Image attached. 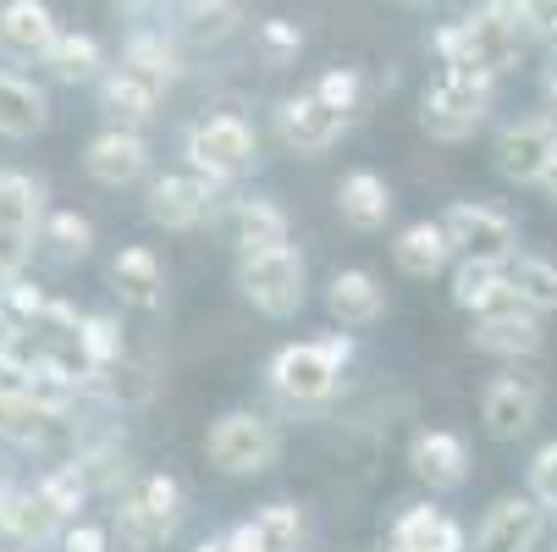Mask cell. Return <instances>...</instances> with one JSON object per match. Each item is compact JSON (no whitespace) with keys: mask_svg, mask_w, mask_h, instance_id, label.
<instances>
[{"mask_svg":"<svg viewBox=\"0 0 557 552\" xmlns=\"http://www.w3.org/2000/svg\"><path fill=\"white\" fill-rule=\"evenodd\" d=\"M326 315H332L343 332H364V327H375L381 315H386V287H381V277L364 271V266H343V271H332V282H326Z\"/></svg>","mask_w":557,"mask_h":552,"instance_id":"18","label":"cell"},{"mask_svg":"<svg viewBox=\"0 0 557 552\" xmlns=\"http://www.w3.org/2000/svg\"><path fill=\"white\" fill-rule=\"evenodd\" d=\"M546 530H552V508L530 492H508L481 514L469 552H535L546 541Z\"/></svg>","mask_w":557,"mask_h":552,"instance_id":"10","label":"cell"},{"mask_svg":"<svg viewBox=\"0 0 557 552\" xmlns=\"http://www.w3.org/2000/svg\"><path fill=\"white\" fill-rule=\"evenodd\" d=\"M541 95H546V111L557 116V56H552V66L541 72Z\"/></svg>","mask_w":557,"mask_h":552,"instance_id":"42","label":"cell"},{"mask_svg":"<svg viewBox=\"0 0 557 552\" xmlns=\"http://www.w3.org/2000/svg\"><path fill=\"white\" fill-rule=\"evenodd\" d=\"M226 221H232V244H237V255H260V249H282V244H293V221H287V210H282L276 199H265V194L237 199Z\"/></svg>","mask_w":557,"mask_h":552,"instance_id":"27","label":"cell"},{"mask_svg":"<svg viewBox=\"0 0 557 552\" xmlns=\"http://www.w3.org/2000/svg\"><path fill=\"white\" fill-rule=\"evenodd\" d=\"M524 492H530V498H541L546 508H557V442H546V447L535 453V464H530V481H524Z\"/></svg>","mask_w":557,"mask_h":552,"instance_id":"38","label":"cell"},{"mask_svg":"<svg viewBox=\"0 0 557 552\" xmlns=\"http://www.w3.org/2000/svg\"><path fill=\"white\" fill-rule=\"evenodd\" d=\"M524 28H530V39L557 45V0H535V7L524 12Z\"/></svg>","mask_w":557,"mask_h":552,"instance_id":"40","label":"cell"},{"mask_svg":"<svg viewBox=\"0 0 557 552\" xmlns=\"http://www.w3.org/2000/svg\"><path fill=\"white\" fill-rule=\"evenodd\" d=\"M409 476H414L431 498L458 492V487L469 481V442H463L458 431H447V426L414 431V442H409Z\"/></svg>","mask_w":557,"mask_h":552,"instance_id":"15","label":"cell"},{"mask_svg":"<svg viewBox=\"0 0 557 552\" xmlns=\"http://www.w3.org/2000/svg\"><path fill=\"white\" fill-rule=\"evenodd\" d=\"M232 282H237V293H244V304H255V315H265V321H293V315L309 304V260H304L298 244L237 255Z\"/></svg>","mask_w":557,"mask_h":552,"instance_id":"5","label":"cell"},{"mask_svg":"<svg viewBox=\"0 0 557 552\" xmlns=\"http://www.w3.org/2000/svg\"><path fill=\"white\" fill-rule=\"evenodd\" d=\"M469 343L481 354H492V359H503V365H524V359H535L546 348V315H535V309H524L513 298V304H503L492 315H474Z\"/></svg>","mask_w":557,"mask_h":552,"instance_id":"14","label":"cell"},{"mask_svg":"<svg viewBox=\"0 0 557 552\" xmlns=\"http://www.w3.org/2000/svg\"><path fill=\"white\" fill-rule=\"evenodd\" d=\"M194 552H232V547H226V536H205V541H194Z\"/></svg>","mask_w":557,"mask_h":552,"instance_id":"44","label":"cell"},{"mask_svg":"<svg viewBox=\"0 0 557 552\" xmlns=\"http://www.w3.org/2000/svg\"><path fill=\"white\" fill-rule=\"evenodd\" d=\"M12 498V481H7V469H0V503H7Z\"/></svg>","mask_w":557,"mask_h":552,"instance_id":"46","label":"cell"},{"mask_svg":"<svg viewBox=\"0 0 557 552\" xmlns=\"http://www.w3.org/2000/svg\"><path fill=\"white\" fill-rule=\"evenodd\" d=\"M255 45H260L265 66H287L304 50V28L287 23V17H265V23H255Z\"/></svg>","mask_w":557,"mask_h":552,"instance_id":"36","label":"cell"},{"mask_svg":"<svg viewBox=\"0 0 557 552\" xmlns=\"http://www.w3.org/2000/svg\"><path fill=\"white\" fill-rule=\"evenodd\" d=\"M541 194H546V199H552V205H557V172H552V177H546V188H541Z\"/></svg>","mask_w":557,"mask_h":552,"instance_id":"45","label":"cell"},{"mask_svg":"<svg viewBox=\"0 0 557 552\" xmlns=\"http://www.w3.org/2000/svg\"><path fill=\"white\" fill-rule=\"evenodd\" d=\"M61 530H66V519L45 503L39 487H12V498L0 503V536H7L12 547H23V552H45V547H55Z\"/></svg>","mask_w":557,"mask_h":552,"instance_id":"21","label":"cell"},{"mask_svg":"<svg viewBox=\"0 0 557 552\" xmlns=\"http://www.w3.org/2000/svg\"><path fill=\"white\" fill-rule=\"evenodd\" d=\"M552 552H557V536H552Z\"/></svg>","mask_w":557,"mask_h":552,"instance_id":"49","label":"cell"},{"mask_svg":"<svg viewBox=\"0 0 557 552\" xmlns=\"http://www.w3.org/2000/svg\"><path fill=\"white\" fill-rule=\"evenodd\" d=\"M95 95H100V116H106V127H127V133H144L149 122H154V111H161V89L154 84H144L138 72H127V66H111L100 84H95Z\"/></svg>","mask_w":557,"mask_h":552,"instance_id":"20","label":"cell"},{"mask_svg":"<svg viewBox=\"0 0 557 552\" xmlns=\"http://www.w3.org/2000/svg\"><path fill=\"white\" fill-rule=\"evenodd\" d=\"M447 293L463 315H492V309L513 304L508 260H458L453 277H447Z\"/></svg>","mask_w":557,"mask_h":552,"instance_id":"26","label":"cell"},{"mask_svg":"<svg viewBox=\"0 0 557 552\" xmlns=\"http://www.w3.org/2000/svg\"><path fill=\"white\" fill-rule=\"evenodd\" d=\"M309 89L321 95L326 106H337V111H354V106H359V95H364V77H359V66H326Z\"/></svg>","mask_w":557,"mask_h":552,"instance_id":"37","label":"cell"},{"mask_svg":"<svg viewBox=\"0 0 557 552\" xmlns=\"http://www.w3.org/2000/svg\"><path fill=\"white\" fill-rule=\"evenodd\" d=\"M226 547H232V552H265L249 519H244V525H232V530H226Z\"/></svg>","mask_w":557,"mask_h":552,"instance_id":"41","label":"cell"},{"mask_svg":"<svg viewBox=\"0 0 557 552\" xmlns=\"http://www.w3.org/2000/svg\"><path fill=\"white\" fill-rule=\"evenodd\" d=\"M50 127V95L34 84V77L0 66V138L7 144H28Z\"/></svg>","mask_w":557,"mask_h":552,"instance_id":"22","label":"cell"},{"mask_svg":"<svg viewBox=\"0 0 557 552\" xmlns=\"http://www.w3.org/2000/svg\"><path fill=\"white\" fill-rule=\"evenodd\" d=\"M409 7H425V0H409Z\"/></svg>","mask_w":557,"mask_h":552,"instance_id":"48","label":"cell"},{"mask_svg":"<svg viewBox=\"0 0 557 552\" xmlns=\"http://www.w3.org/2000/svg\"><path fill=\"white\" fill-rule=\"evenodd\" d=\"M524 45H530V28H524L513 12L486 7V0H481L474 12H463L458 23L436 28V39H431V50L442 56V66H453V72H481V77H508V72L519 66Z\"/></svg>","mask_w":557,"mask_h":552,"instance_id":"1","label":"cell"},{"mask_svg":"<svg viewBox=\"0 0 557 552\" xmlns=\"http://www.w3.org/2000/svg\"><path fill=\"white\" fill-rule=\"evenodd\" d=\"M354 359V332H326V338H309V343H282L265 359V387L287 409H321L337 398L343 370Z\"/></svg>","mask_w":557,"mask_h":552,"instance_id":"2","label":"cell"},{"mask_svg":"<svg viewBox=\"0 0 557 552\" xmlns=\"http://www.w3.org/2000/svg\"><path fill=\"white\" fill-rule=\"evenodd\" d=\"M497 172L513 188H546V177L557 172V116H519L497 133Z\"/></svg>","mask_w":557,"mask_h":552,"instance_id":"9","label":"cell"},{"mask_svg":"<svg viewBox=\"0 0 557 552\" xmlns=\"http://www.w3.org/2000/svg\"><path fill=\"white\" fill-rule=\"evenodd\" d=\"M39 492H45V503L66 519V525H77L84 519V508H89V498H95V481H89V469L77 464V458H61V464H50L45 476L34 481Z\"/></svg>","mask_w":557,"mask_h":552,"instance_id":"30","label":"cell"},{"mask_svg":"<svg viewBox=\"0 0 557 552\" xmlns=\"http://www.w3.org/2000/svg\"><path fill=\"white\" fill-rule=\"evenodd\" d=\"M343 133H348V111L326 106L314 89H298V95H287V100L276 106V138H282L287 155H304V161H314V155L337 149Z\"/></svg>","mask_w":557,"mask_h":552,"instance_id":"12","label":"cell"},{"mask_svg":"<svg viewBox=\"0 0 557 552\" xmlns=\"http://www.w3.org/2000/svg\"><path fill=\"white\" fill-rule=\"evenodd\" d=\"M45 552H66V547H45Z\"/></svg>","mask_w":557,"mask_h":552,"instance_id":"47","label":"cell"},{"mask_svg":"<svg viewBox=\"0 0 557 552\" xmlns=\"http://www.w3.org/2000/svg\"><path fill=\"white\" fill-rule=\"evenodd\" d=\"M492 106H497V77L442 66L425 84V95H420V127L436 144H463V138H474L486 127Z\"/></svg>","mask_w":557,"mask_h":552,"instance_id":"4","label":"cell"},{"mask_svg":"<svg viewBox=\"0 0 557 552\" xmlns=\"http://www.w3.org/2000/svg\"><path fill=\"white\" fill-rule=\"evenodd\" d=\"M392 266L404 271L409 282H436V277H453L458 266V249L447 238L442 216L436 221H409L404 232L392 238Z\"/></svg>","mask_w":557,"mask_h":552,"instance_id":"17","label":"cell"},{"mask_svg":"<svg viewBox=\"0 0 557 552\" xmlns=\"http://www.w3.org/2000/svg\"><path fill=\"white\" fill-rule=\"evenodd\" d=\"M486 7H497V12H513V17L524 23V12L535 7V0H486Z\"/></svg>","mask_w":557,"mask_h":552,"instance_id":"43","label":"cell"},{"mask_svg":"<svg viewBox=\"0 0 557 552\" xmlns=\"http://www.w3.org/2000/svg\"><path fill=\"white\" fill-rule=\"evenodd\" d=\"M442 226L458 249V260H513L519 255V221L503 205L486 199H453L442 210Z\"/></svg>","mask_w":557,"mask_h":552,"instance_id":"8","label":"cell"},{"mask_svg":"<svg viewBox=\"0 0 557 552\" xmlns=\"http://www.w3.org/2000/svg\"><path fill=\"white\" fill-rule=\"evenodd\" d=\"M265 552H304V508L298 503H265L249 514Z\"/></svg>","mask_w":557,"mask_h":552,"instance_id":"34","label":"cell"},{"mask_svg":"<svg viewBox=\"0 0 557 552\" xmlns=\"http://www.w3.org/2000/svg\"><path fill=\"white\" fill-rule=\"evenodd\" d=\"M205 458L226 481L265 476V469L282 458V426L271 415H260V409H226L205 431Z\"/></svg>","mask_w":557,"mask_h":552,"instance_id":"6","label":"cell"},{"mask_svg":"<svg viewBox=\"0 0 557 552\" xmlns=\"http://www.w3.org/2000/svg\"><path fill=\"white\" fill-rule=\"evenodd\" d=\"M183 23H188V34H194V39L221 45V39H232V34H237L244 12H237L232 0H183Z\"/></svg>","mask_w":557,"mask_h":552,"instance_id":"35","label":"cell"},{"mask_svg":"<svg viewBox=\"0 0 557 552\" xmlns=\"http://www.w3.org/2000/svg\"><path fill=\"white\" fill-rule=\"evenodd\" d=\"M84 172L100 188H133V183H144L149 177V138L144 133H127V127H100L84 144Z\"/></svg>","mask_w":557,"mask_h":552,"instance_id":"16","label":"cell"},{"mask_svg":"<svg viewBox=\"0 0 557 552\" xmlns=\"http://www.w3.org/2000/svg\"><path fill=\"white\" fill-rule=\"evenodd\" d=\"M77 359H84V370H116L127 359L122 327L111 315H84V327H77Z\"/></svg>","mask_w":557,"mask_h":552,"instance_id":"33","label":"cell"},{"mask_svg":"<svg viewBox=\"0 0 557 552\" xmlns=\"http://www.w3.org/2000/svg\"><path fill=\"white\" fill-rule=\"evenodd\" d=\"M392 210H397V194H392V183H386L381 172L354 167V172L337 183V216H343V226H354V232H381V226L392 221Z\"/></svg>","mask_w":557,"mask_h":552,"instance_id":"24","label":"cell"},{"mask_svg":"<svg viewBox=\"0 0 557 552\" xmlns=\"http://www.w3.org/2000/svg\"><path fill=\"white\" fill-rule=\"evenodd\" d=\"M183 161L188 172H199L205 183L226 188L237 177H249L260 167V133L232 116V111H215V116H199L188 133H183Z\"/></svg>","mask_w":557,"mask_h":552,"instance_id":"7","label":"cell"},{"mask_svg":"<svg viewBox=\"0 0 557 552\" xmlns=\"http://www.w3.org/2000/svg\"><path fill=\"white\" fill-rule=\"evenodd\" d=\"M215 194L221 188L205 183L199 172H161L144 188V216L161 232H199L215 216Z\"/></svg>","mask_w":557,"mask_h":552,"instance_id":"11","label":"cell"},{"mask_svg":"<svg viewBox=\"0 0 557 552\" xmlns=\"http://www.w3.org/2000/svg\"><path fill=\"white\" fill-rule=\"evenodd\" d=\"M188 514V492L172 469H149L116 498V536L127 552H161Z\"/></svg>","mask_w":557,"mask_h":552,"instance_id":"3","label":"cell"},{"mask_svg":"<svg viewBox=\"0 0 557 552\" xmlns=\"http://www.w3.org/2000/svg\"><path fill=\"white\" fill-rule=\"evenodd\" d=\"M392 547H404V552H469V530L436 508V503H414L397 514L392 525Z\"/></svg>","mask_w":557,"mask_h":552,"instance_id":"25","label":"cell"},{"mask_svg":"<svg viewBox=\"0 0 557 552\" xmlns=\"http://www.w3.org/2000/svg\"><path fill=\"white\" fill-rule=\"evenodd\" d=\"M541 404H546V387H541L535 376L503 370V376H492L486 392H481V426H486L492 442H519V437L535 431Z\"/></svg>","mask_w":557,"mask_h":552,"instance_id":"13","label":"cell"},{"mask_svg":"<svg viewBox=\"0 0 557 552\" xmlns=\"http://www.w3.org/2000/svg\"><path fill=\"white\" fill-rule=\"evenodd\" d=\"M61 23L45 0H0V56L12 61H45Z\"/></svg>","mask_w":557,"mask_h":552,"instance_id":"19","label":"cell"},{"mask_svg":"<svg viewBox=\"0 0 557 552\" xmlns=\"http://www.w3.org/2000/svg\"><path fill=\"white\" fill-rule=\"evenodd\" d=\"M39 66L55 77V84H66V89L100 84V77L111 72V66H106L100 39H95V34H84V28H61V34H55V45H50V56H45Z\"/></svg>","mask_w":557,"mask_h":552,"instance_id":"28","label":"cell"},{"mask_svg":"<svg viewBox=\"0 0 557 552\" xmlns=\"http://www.w3.org/2000/svg\"><path fill=\"white\" fill-rule=\"evenodd\" d=\"M39 249H50L55 266H77L95 255V221L77 216V210H50L45 232H39Z\"/></svg>","mask_w":557,"mask_h":552,"instance_id":"32","label":"cell"},{"mask_svg":"<svg viewBox=\"0 0 557 552\" xmlns=\"http://www.w3.org/2000/svg\"><path fill=\"white\" fill-rule=\"evenodd\" d=\"M111 293L133 309H161L166 304V266L149 244H127L111 255Z\"/></svg>","mask_w":557,"mask_h":552,"instance_id":"23","label":"cell"},{"mask_svg":"<svg viewBox=\"0 0 557 552\" xmlns=\"http://www.w3.org/2000/svg\"><path fill=\"white\" fill-rule=\"evenodd\" d=\"M122 66L127 72H138L144 84H154V89H172L177 77H183V61H177V50L166 45V34H154V28H144V34H133L127 39V50H122Z\"/></svg>","mask_w":557,"mask_h":552,"instance_id":"31","label":"cell"},{"mask_svg":"<svg viewBox=\"0 0 557 552\" xmlns=\"http://www.w3.org/2000/svg\"><path fill=\"white\" fill-rule=\"evenodd\" d=\"M55 547H66V552H111V536L95 525V519H77V525H66L61 530V541Z\"/></svg>","mask_w":557,"mask_h":552,"instance_id":"39","label":"cell"},{"mask_svg":"<svg viewBox=\"0 0 557 552\" xmlns=\"http://www.w3.org/2000/svg\"><path fill=\"white\" fill-rule=\"evenodd\" d=\"M508 282H513V298L535 315H557V260L552 255H530L519 249L508 260Z\"/></svg>","mask_w":557,"mask_h":552,"instance_id":"29","label":"cell"}]
</instances>
